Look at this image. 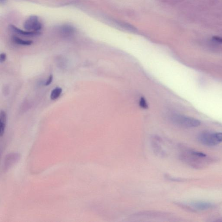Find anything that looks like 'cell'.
Listing matches in <instances>:
<instances>
[{"label": "cell", "instance_id": "obj_2", "mask_svg": "<svg viewBox=\"0 0 222 222\" xmlns=\"http://www.w3.org/2000/svg\"><path fill=\"white\" fill-rule=\"evenodd\" d=\"M24 27L27 31L38 32L42 28V24L37 16H32L25 22Z\"/></svg>", "mask_w": 222, "mask_h": 222}, {"label": "cell", "instance_id": "obj_14", "mask_svg": "<svg viewBox=\"0 0 222 222\" xmlns=\"http://www.w3.org/2000/svg\"><path fill=\"white\" fill-rule=\"evenodd\" d=\"M212 40L213 41L216 42V43L222 44V37H220L213 36L212 37Z\"/></svg>", "mask_w": 222, "mask_h": 222}, {"label": "cell", "instance_id": "obj_3", "mask_svg": "<svg viewBox=\"0 0 222 222\" xmlns=\"http://www.w3.org/2000/svg\"><path fill=\"white\" fill-rule=\"evenodd\" d=\"M150 142L152 150L156 155L161 157H164L166 155V153L161 145L162 141L161 138L158 136H153L151 137Z\"/></svg>", "mask_w": 222, "mask_h": 222}, {"label": "cell", "instance_id": "obj_11", "mask_svg": "<svg viewBox=\"0 0 222 222\" xmlns=\"http://www.w3.org/2000/svg\"><path fill=\"white\" fill-rule=\"evenodd\" d=\"M63 31V32H66L67 33H72V32L74 31V29L72 27L70 26L65 25L62 28Z\"/></svg>", "mask_w": 222, "mask_h": 222}, {"label": "cell", "instance_id": "obj_18", "mask_svg": "<svg viewBox=\"0 0 222 222\" xmlns=\"http://www.w3.org/2000/svg\"><path fill=\"white\" fill-rule=\"evenodd\" d=\"M5 0H1V2H4V1H5Z\"/></svg>", "mask_w": 222, "mask_h": 222}, {"label": "cell", "instance_id": "obj_15", "mask_svg": "<svg viewBox=\"0 0 222 222\" xmlns=\"http://www.w3.org/2000/svg\"><path fill=\"white\" fill-rule=\"evenodd\" d=\"M53 80V76L52 75H50L49 76L47 81H46V83H45V86H48V85H50L51 83H52V82Z\"/></svg>", "mask_w": 222, "mask_h": 222}, {"label": "cell", "instance_id": "obj_17", "mask_svg": "<svg viewBox=\"0 0 222 222\" xmlns=\"http://www.w3.org/2000/svg\"><path fill=\"white\" fill-rule=\"evenodd\" d=\"M6 57H7V56H6V54H5V53H2V54H1V55H0V62H1V63H2L6 60Z\"/></svg>", "mask_w": 222, "mask_h": 222}, {"label": "cell", "instance_id": "obj_7", "mask_svg": "<svg viewBox=\"0 0 222 222\" xmlns=\"http://www.w3.org/2000/svg\"><path fill=\"white\" fill-rule=\"evenodd\" d=\"M7 123V115L4 111H1L0 114V135L2 137L5 133Z\"/></svg>", "mask_w": 222, "mask_h": 222}, {"label": "cell", "instance_id": "obj_10", "mask_svg": "<svg viewBox=\"0 0 222 222\" xmlns=\"http://www.w3.org/2000/svg\"><path fill=\"white\" fill-rule=\"evenodd\" d=\"M13 41L16 44L19 45H24V46H29L33 44V41H26L21 39L20 38L17 37H14L12 38Z\"/></svg>", "mask_w": 222, "mask_h": 222}, {"label": "cell", "instance_id": "obj_8", "mask_svg": "<svg viewBox=\"0 0 222 222\" xmlns=\"http://www.w3.org/2000/svg\"><path fill=\"white\" fill-rule=\"evenodd\" d=\"M193 207L200 210H207L211 208L212 205L209 202H197L192 204Z\"/></svg>", "mask_w": 222, "mask_h": 222}, {"label": "cell", "instance_id": "obj_16", "mask_svg": "<svg viewBox=\"0 0 222 222\" xmlns=\"http://www.w3.org/2000/svg\"><path fill=\"white\" fill-rule=\"evenodd\" d=\"M215 135L219 143L221 142H222V133H215Z\"/></svg>", "mask_w": 222, "mask_h": 222}, {"label": "cell", "instance_id": "obj_9", "mask_svg": "<svg viewBox=\"0 0 222 222\" xmlns=\"http://www.w3.org/2000/svg\"><path fill=\"white\" fill-rule=\"evenodd\" d=\"M62 93V89L60 87H56L54 89L50 94V99L55 100L57 99Z\"/></svg>", "mask_w": 222, "mask_h": 222}, {"label": "cell", "instance_id": "obj_13", "mask_svg": "<svg viewBox=\"0 0 222 222\" xmlns=\"http://www.w3.org/2000/svg\"><path fill=\"white\" fill-rule=\"evenodd\" d=\"M191 153L193 155L200 157V158H204V157H206L207 156L205 154L203 153L198 152V151H193V152H192Z\"/></svg>", "mask_w": 222, "mask_h": 222}, {"label": "cell", "instance_id": "obj_12", "mask_svg": "<svg viewBox=\"0 0 222 222\" xmlns=\"http://www.w3.org/2000/svg\"><path fill=\"white\" fill-rule=\"evenodd\" d=\"M139 104L141 107L144 109H147L148 108V105H147V102L144 98H141L139 102Z\"/></svg>", "mask_w": 222, "mask_h": 222}, {"label": "cell", "instance_id": "obj_1", "mask_svg": "<svg viewBox=\"0 0 222 222\" xmlns=\"http://www.w3.org/2000/svg\"><path fill=\"white\" fill-rule=\"evenodd\" d=\"M171 120L174 124L184 127H196L200 124V121L197 119L179 115H172Z\"/></svg>", "mask_w": 222, "mask_h": 222}, {"label": "cell", "instance_id": "obj_5", "mask_svg": "<svg viewBox=\"0 0 222 222\" xmlns=\"http://www.w3.org/2000/svg\"><path fill=\"white\" fill-rule=\"evenodd\" d=\"M134 217H166L167 213L159 211H143L136 213L133 215Z\"/></svg>", "mask_w": 222, "mask_h": 222}, {"label": "cell", "instance_id": "obj_4", "mask_svg": "<svg viewBox=\"0 0 222 222\" xmlns=\"http://www.w3.org/2000/svg\"><path fill=\"white\" fill-rule=\"evenodd\" d=\"M199 140L202 143L207 146H215L220 143L216 139L215 133H202L199 136Z\"/></svg>", "mask_w": 222, "mask_h": 222}, {"label": "cell", "instance_id": "obj_6", "mask_svg": "<svg viewBox=\"0 0 222 222\" xmlns=\"http://www.w3.org/2000/svg\"><path fill=\"white\" fill-rule=\"evenodd\" d=\"M10 28L15 33L20 34V35L24 36H36L39 35L40 34V33L39 32L23 31L13 25L11 26Z\"/></svg>", "mask_w": 222, "mask_h": 222}]
</instances>
